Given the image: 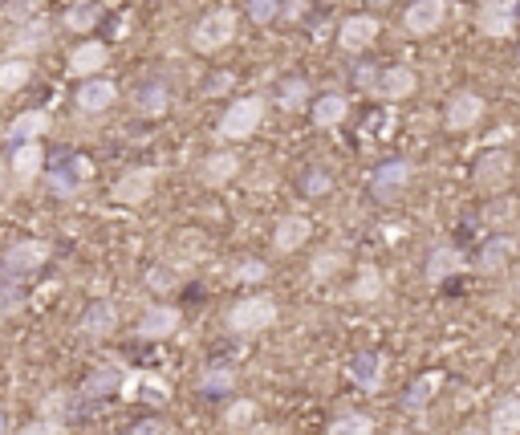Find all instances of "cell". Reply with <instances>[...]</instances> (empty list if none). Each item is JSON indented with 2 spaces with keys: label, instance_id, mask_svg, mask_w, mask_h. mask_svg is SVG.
<instances>
[{
  "label": "cell",
  "instance_id": "obj_17",
  "mask_svg": "<svg viewBox=\"0 0 520 435\" xmlns=\"http://www.w3.org/2000/svg\"><path fill=\"white\" fill-rule=\"evenodd\" d=\"M175 330H179V309L175 305H151L139 318V338H147V342H163Z\"/></svg>",
  "mask_w": 520,
  "mask_h": 435
},
{
  "label": "cell",
  "instance_id": "obj_2",
  "mask_svg": "<svg viewBox=\"0 0 520 435\" xmlns=\"http://www.w3.org/2000/svg\"><path fill=\"white\" fill-rule=\"evenodd\" d=\"M281 318V309L273 297H240L232 309H228V330L240 334V338H252L260 330H273Z\"/></svg>",
  "mask_w": 520,
  "mask_h": 435
},
{
  "label": "cell",
  "instance_id": "obj_54",
  "mask_svg": "<svg viewBox=\"0 0 520 435\" xmlns=\"http://www.w3.org/2000/svg\"><path fill=\"white\" fill-rule=\"evenodd\" d=\"M480 5H484V0H480Z\"/></svg>",
  "mask_w": 520,
  "mask_h": 435
},
{
  "label": "cell",
  "instance_id": "obj_36",
  "mask_svg": "<svg viewBox=\"0 0 520 435\" xmlns=\"http://www.w3.org/2000/svg\"><path fill=\"white\" fill-rule=\"evenodd\" d=\"M354 297H358V301H378V297H382V273H378L374 265H358Z\"/></svg>",
  "mask_w": 520,
  "mask_h": 435
},
{
  "label": "cell",
  "instance_id": "obj_7",
  "mask_svg": "<svg viewBox=\"0 0 520 435\" xmlns=\"http://www.w3.org/2000/svg\"><path fill=\"white\" fill-rule=\"evenodd\" d=\"M480 118H484V98L476 90H455L447 98V114H443L447 131H472Z\"/></svg>",
  "mask_w": 520,
  "mask_h": 435
},
{
  "label": "cell",
  "instance_id": "obj_31",
  "mask_svg": "<svg viewBox=\"0 0 520 435\" xmlns=\"http://www.w3.org/2000/svg\"><path fill=\"white\" fill-rule=\"evenodd\" d=\"M98 21H102L98 0H74V5L65 9V29H70V33H90Z\"/></svg>",
  "mask_w": 520,
  "mask_h": 435
},
{
  "label": "cell",
  "instance_id": "obj_25",
  "mask_svg": "<svg viewBox=\"0 0 520 435\" xmlns=\"http://www.w3.org/2000/svg\"><path fill=\"white\" fill-rule=\"evenodd\" d=\"M309 232H313V224H309L305 216H285V220L277 224V232H273L277 253H297V248L309 240Z\"/></svg>",
  "mask_w": 520,
  "mask_h": 435
},
{
  "label": "cell",
  "instance_id": "obj_27",
  "mask_svg": "<svg viewBox=\"0 0 520 435\" xmlns=\"http://www.w3.org/2000/svg\"><path fill=\"white\" fill-rule=\"evenodd\" d=\"M488 435H520V395H504V399L492 407Z\"/></svg>",
  "mask_w": 520,
  "mask_h": 435
},
{
  "label": "cell",
  "instance_id": "obj_9",
  "mask_svg": "<svg viewBox=\"0 0 520 435\" xmlns=\"http://www.w3.org/2000/svg\"><path fill=\"white\" fill-rule=\"evenodd\" d=\"M151 192H155V167H130L118 183H114V192H110V200L114 204H143V200H151Z\"/></svg>",
  "mask_w": 520,
  "mask_h": 435
},
{
  "label": "cell",
  "instance_id": "obj_50",
  "mask_svg": "<svg viewBox=\"0 0 520 435\" xmlns=\"http://www.w3.org/2000/svg\"><path fill=\"white\" fill-rule=\"evenodd\" d=\"M0 435H9V411L0 407Z\"/></svg>",
  "mask_w": 520,
  "mask_h": 435
},
{
  "label": "cell",
  "instance_id": "obj_13",
  "mask_svg": "<svg viewBox=\"0 0 520 435\" xmlns=\"http://www.w3.org/2000/svg\"><path fill=\"white\" fill-rule=\"evenodd\" d=\"M411 175H415V167H411L407 159H390V163H382V167L374 171L370 192H374L378 200H390V196H399V192L407 188Z\"/></svg>",
  "mask_w": 520,
  "mask_h": 435
},
{
  "label": "cell",
  "instance_id": "obj_3",
  "mask_svg": "<svg viewBox=\"0 0 520 435\" xmlns=\"http://www.w3.org/2000/svg\"><path fill=\"white\" fill-rule=\"evenodd\" d=\"M236 25H240L236 9H212L204 21H195V29H191V49H195V53H220V49L236 37Z\"/></svg>",
  "mask_w": 520,
  "mask_h": 435
},
{
  "label": "cell",
  "instance_id": "obj_32",
  "mask_svg": "<svg viewBox=\"0 0 520 435\" xmlns=\"http://www.w3.org/2000/svg\"><path fill=\"white\" fill-rule=\"evenodd\" d=\"M443 387V375L439 370H431V375H423V379H415L411 387H407V395H403V407L407 411H423L431 399H435V391Z\"/></svg>",
  "mask_w": 520,
  "mask_h": 435
},
{
  "label": "cell",
  "instance_id": "obj_28",
  "mask_svg": "<svg viewBox=\"0 0 520 435\" xmlns=\"http://www.w3.org/2000/svg\"><path fill=\"white\" fill-rule=\"evenodd\" d=\"M512 253H516V240H512V236H492V240L480 248L476 269H484V273H500V269L512 261Z\"/></svg>",
  "mask_w": 520,
  "mask_h": 435
},
{
  "label": "cell",
  "instance_id": "obj_30",
  "mask_svg": "<svg viewBox=\"0 0 520 435\" xmlns=\"http://www.w3.org/2000/svg\"><path fill=\"white\" fill-rule=\"evenodd\" d=\"M135 110H139V114H147V118H163V114L171 110V90H167L163 82L143 86V90L135 94Z\"/></svg>",
  "mask_w": 520,
  "mask_h": 435
},
{
  "label": "cell",
  "instance_id": "obj_47",
  "mask_svg": "<svg viewBox=\"0 0 520 435\" xmlns=\"http://www.w3.org/2000/svg\"><path fill=\"white\" fill-rule=\"evenodd\" d=\"M305 5H309V0H281V17H289V21H297V17L305 13Z\"/></svg>",
  "mask_w": 520,
  "mask_h": 435
},
{
  "label": "cell",
  "instance_id": "obj_49",
  "mask_svg": "<svg viewBox=\"0 0 520 435\" xmlns=\"http://www.w3.org/2000/svg\"><path fill=\"white\" fill-rule=\"evenodd\" d=\"M147 281H151L155 289H167V285H171V273H163V269H155V273H151Z\"/></svg>",
  "mask_w": 520,
  "mask_h": 435
},
{
  "label": "cell",
  "instance_id": "obj_11",
  "mask_svg": "<svg viewBox=\"0 0 520 435\" xmlns=\"http://www.w3.org/2000/svg\"><path fill=\"white\" fill-rule=\"evenodd\" d=\"M49 261V244L45 240H17L5 248V273H37Z\"/></svg>",
  "mask_w": 520,
  "mask_h": 435
},
{
  "label": "cell",
  "instance_id": "obj_46",
  "mask_svg": "<svg viewBox=\"0 0 520 435\" xmlns=\"http://www.w3.org/2000/svg\"><path fill=\"white\" fill-rule=\"evenodd\" d=\"M374 78H378V66H358V70H354V86H358V90H370Z\"/></svg>",
  "mask_w": 520,
  "mask_h": 435
},
{
  "label": "cell",
  "instance_id": "obj_35",
  "mask_svg": "<svg viewBox=\"0 0 520 435\" xmlns=\"http://www.w3.org/2000/svg\"><path fill=\"white\" fill-rule=\"evenodd\" d=\"M232 387H236V375H232L228 366H208L204 375H200V391L204 395H228Z\"/></svg>",
  "mask_w": 520,
  "mask_h": 435
},
{
  "label": "cell",
  "instance_id": "obj_22",
  "mask_svg": "<svg viewBox=\"0 0 520 435\" xmlns=\"http://www.w3.org/2000/svg\"><path fill=\"white\" fill-rule=\"evenodd\" d=\"M49 21L45 17H33V21H25V25H17V33H13V57H29V53H37L41 45H49Z\"/></svg>",
  "mask_w": 520,
  "mask_h": 435
},
{
  "label": "cell",
  "instance_id": "obj_12",
  "mask_svg": "<svg viewBox=\"0 0 520 435\" xmlns=\"http://www.w3.org/2000/svg\"><path fill=\"white\" fill-rule=\"evenodd\" d=\"M374 41H378V21H374L370 13L346 17V21L338 25V45H342L346 53H366Z\"/></svg>",
  "mask_w": 520,
  "mask_h": 435
},
{
  "label": "cell",
  "instance_id": "obj_39",
  "mask_svg": "<svg viewBox=\"0 0 520 435\" xmlns=\"http://www.w3.org/2000/svg\"><path fill=\"white\" fill-rule=\"evenodd\" d=\"M338 269H342V253H334V248H330V253H317V257H313V281L334 277Z\"/></svg>",
  "mask_w": 520,
  "mask_h": 435
},
{
  "label": "cell",
  "instance_id": "obj_37",
  "mask_svg": "<svg viewBox=\"0 0 520 435\" xmlns=\"http://www.w3.org/2000/svg\"><path fill=\"white\" fill-rule=\"evenodd\" d=\"M114 387H122V383H118V370H110V366H106V370H94V375L86 379L82 395H90V399H102V395H110Z\"/></svg>",
  "mask_w": 520,
  "mask_h": 435
},
{
  "label": "cell",
  "instance_id": "obj_51",
  "mask_svg": "<svg viewBox=\"0 0 520 435\" xmlns=\"http://www.w3.org/2000/svg\"><path fill=\"white\" fill-rule=\"evenodd\" d=\"M252 435H277V431H273V427H260V423H256V427H252Z\"/></svg>",
  "mask_w": 520,
  "mask_h": 435
},
{
  "label": "cell",
  "instance_id": "obj_44",
  "mask_svg": "<svg viewBox=\"0 0 520 435\" xmlns=\"http://www.w3.org/2000/svg\"><path fill=\"white\" fill-rule=\"evenodd\" d=\"M21 435H65L61 419H33L29 427H21Z\"/></svg>",
  "mask_w": 520,
  "mask_h": 435
},
{
  "label": "cell",
  "instance_id": "obj_16",
  "mask_svg": "<svg viewBox=\"0 0 520 435\" xmlns=\"http://www.w3.org/2000/svg\"><path fill=\"white\" fill-rule=\"evenodd\" d=\"M114 326H118V305L106 301V297L90 301L86 314H82V322H78V330H82L86 338H106V334H114Z\"/></svg>",
  "mask_w": 520,
  "mask_h": 435
},
{
  "label": "cell",
  "instance_id": "obj_21",
  "mask_svg": "<svg viewBox=\"0 0 520 435\" xmlns=\"http://www.w3.org/2000/svg\"><path fill=\"white\" fill-rule=\"evenodd\" d=\"M382 370H386V358L378 350H362L354 362H350V379L362 387V391H378L382 387Z\"/></svg>",
  "mask_w": 520,
  "mask_h": 435
},
{
  "label": "cell",
  "instance_id": "obj_41",
  "mask_svg": "<svg viewBox=\"0 0 520 435\" xmlns=\"http://www.w3.org/2000/svg\"><path fill=\"white\" fill-rule=\"evenodd\" d=\"M37 9H41V0H9V9H5V13H9V17L17 21V25H25V21L41 17Z\"/></svg>",
  "mask_w": 520,
  "mask_h": 435
},
{
  "label": "cell",
  "instance_id": "obj_42",
  "mask_svg": "<svg viewBox=\"0 0 520 435\" xmlns=\"http://www.w3.org/2000/svg\"><path fill=\"white\" fill-rule=\"evenodd\" d=\"M232 277H236V281H265V277H269V265L256 261V257H248V261H240V269H236Z\"/></svg>",
  "mask_w": 520,
  "mask_h": 435
},
{
  "label": "cell",
  "instance_id": "obj_20",
  "mask_svg": "<svg viewBox=\"0 0 520 435\" xmlns=\"http://www.w3.org/2000/svg\"><path fill=\"white\" fill-rule=\"evenodd\" d=\"M455 273H464V253H460V248H451V244L431 248V257H427V281L439 285V281H447V277H455Z\"/></svg>",
  "mask_w": 520,
  "mask_h": 435
},
{
  "label": "cell",
  "instance_id": "obj_15",
  "mask_svg": "<svg viewBox=\"0 0 520 435\" xmlns=\"http://www.w3.org/2000/svg\"><path fill=\"white\" fill-rule=\"evenodd\" d=\"M106 61H110V49L102 41H82L70 53V74L82 78V82H90V78H98V70H106Z\"/></svg>",
  "mask_w": 520,
  "mask_h": 435
},
{
  "label": "cell",
  "instance_id": "obj_29",
  "mask_svg": "<svg viewBox=\"0 0 520 435\" xmlns=\"http://www.w3.org/2000/svg\"><path fill=\"white\" fill-rule=\"evenodd\" d=\"M29 78H33V61L29 57H5V61H0V90H5V94L25 90Z\"/></svg>",
  "mask_w": 520,
  "mask_h": 435
},
{
  "label": "cell",
  "instance_id": "obj_45",
  "mask_svg": "<svg viewBox=\"0 0 520 435\" xmlns=\"http://www.w3.org/2000/svg\"><path fill=\"white\" fill-rule=\"evenodd\" d=\"M65 411V391H53L45 403H41V419H61Z\"/></svg>",
  "mask_w": 520,
  "mask_h": 435
},
{
  "label": "cell",
  "instance_id": "obj_43",
  "mask_svg": "<svg viewBox=\"0 0 520 435\" xmlns=\"http://www.w3.org/2000/svg\"><path fill=\"white\" fill-rule=\"evenodd\" d=\"M305 192H309V196H325V192H330V175H325L321 167H309V175H305Z\"/></svg>",
  "mask_w": 520,
  "mask_h": 435
},
{
  "label": "cell",
  "instance_id": "obj_33",
  "mask_svg": "<svg viewBox=\"0 0 520 435\" xmlns=\"http://www.w3.org/2000/svg\"><path fill=\"white\" fill-rule=\"evenodd\" d=\"M277 102H281V110H305V106H313L309 82L305 78H285L281 90H277Z\"/></svg>",
  "mask_w": 520,
  "mask_h": 435
},
{
  "label": "cell",
  "instance_id": "obj_23",
  "mask_svg": "<svg viewBox=\"0 0 520 435\" xmlns=\"http://www.w3.org/2000/svg\"><path fill=\"white\" fill-rule=\"evenodd\" d=\"M13 179L17 183H33L37 175H41V167H45V147L41 143H21V147H13Z\"/></svg>",
  "mask_w": 520,
  "mask_h": 435
},
{
  "label": "cell",
  "instance_id": "obj_14",
  "mask_svg": "<svg viewBox=\"0 0 520 435\" xmlns=\"http://www.w3.org/2000/svg\"><path fill=\"white\" fill-rule=\"evenodd\" d=\"M114 102H118V86H114L110 78H90V82H82L78 94H74V106H78L82 114H102V110H110Z\"/></svg>",
  "mask_w": 520,
  "mask_h": 435
},
{
  "label": "cell",
  "instance_id": "obj_53",
  "mask_svg": "<svg viewBox=\"0 0 520 435\" xmlns=\"http://www.w3.org/2000/svg\"><path fill=\"white\" fill-rule=\"evenodd\" d=\"M516 293H520V281H516Z\"/></svg>",
  "mask_w": 520,
  "mask_h": 435
},
{
  "label": "cell",
  "instance_id": "obj_19",
  "mask_svg": "<svg viewBox=\"0 0 520 435\" xmlns=\"http://www.w3.org/2000/svg\"><path fill=\"white\" fill-rule=\"evenodd\" d=\"M309 114H313V122H317L321 131H325V127H338V122H346V114H350V98H346L342 90H330V94L313 98Z\"/></svg>",
  "mask_w": 520,
  "mask_h": 435
},
{
  "label": "cell",
  "instance_id": "obj_52",
  "mask_svg": "<svg viewBox=\"0 0 520 435\" xmlns=\"http://www.w3.org/2000/svg\"><path fill=\"white\" fill-rule=\"evenodd\" d=\"M464 435H488V431H480V427H468V431H464Z\"/></svg>",
  "mask_w": 520,
  "mask_h": 435
},
{
  "label": "cell",
  "instance_id": "obj_1",
  "mask_svg": "<svg viewBox=\"0 0 520 435\" xmlns=\"http://www.w3.org/2000/svg\"><path fill=\"white\" fill-rule=\"evenodd\" d=\"M260 122H265V98H260V94H244V98H236L224 110L216 135L224 143H244V139H252L260 131Z\"/></svg>",
  "mask_w": 520,
  "mask_h": 435
},
{
  "label": "cell",
  "instance_id": "obj_24",
  "mask_svg": "<svg viewBox=\"0 0 520 435\" xmlns=\"http://www.w3.org/2000/svg\"><path fill=\"white\" fill-rule=\"evenodd\" d=\"M122 399H151V403H167V383L155 379V375H126L122 387H118Z\"/></svg>",
  "mask_w": 520,
  "mask_h": 435
},
{
  "label": "cell",
  "instance_id": "obj_6",
  "mask_svg": "<svg viewBox=\"0 0 520 435\" xmlns=\"http://www.w3.org/2000/svg\"><path fill=\"white\" fill-rule=\"evenodd\" d=\"M94 175V167H90V159L86 155H65L57 167H49V188L57 192V196H78L82 192V183Z\"/></svg>",
  "mask_w": 520,
  "mask_h": 435
},
{
  "label": "cell",
  "instance_id": "obj_48",
  "mask_svg": "<svg viewBox=\"0 0 520 435\" xmlns=\"http://www.w3.org/2000/svg\"><path fill=\"white\" fill-rule=\"evenodd\" d=\"M159 431H163V423H159V419H143L135 435H159Z\"/></svg>",
  "mask_w": 520,
  "mask_h": 435
},
{
  "label": "cell",
  "instance_id": "obj_26",
  "mask_svg": "<svg viewBox=\"0 0 520 435\" xmlns=\"http://www.w3.org/2000/svg\"><path fill=\"white\" fill-rule=\"evenodd\" d=\"M236 171H240V159H236L232 151H216V155H208V159H204L200 179L208 183V188H224L228 179H236Z\"/></svg>",
  "mask_w": 520,
  "mask_h": 435
},
{
  "label": "cell",
  "instance_id": "obj_34",
  "mask_svg": "<svg viewBox=\"0 0 520 435\" xmlns=\"http://www.w3.org/2000/svg\"><path fill=\"white\" fill-rule=\"evenodd\" d=\"M330 435H374V419L362 411H346L330 423Z\"/></svg>",
  "mask_w": 520,
  "mask_h": 435
},
{
  "label": "cell",
  "instance_id": "obj_10",
  "mask_svg": "<svg viewBox=\"0 0 520 435\" xmlns=\"http://www.w3.org/2000/svg\"><path fill=\"white\" fill-rule=\"evenodd\" d=\"M512 167H516V159H512V151H504V147L480 155V163H476V188H484V192H500L504 183L512 179Z\"/></svg>",
  "mask_w": 520,
  "mask_h": 435
},
{
  "label": "cell",
  "instance_id": "obj_38",
  "mask_svg": "<svg viewBox=\"0 0 520 435\" xmlns=\"http://www.w3.org/2000/svg\"><path fill=\"white\" fill-rule=\"evenodd\" d=\"M224 427H256V403L252 399H236L224 411Z\"/></svg>",
  "mask_w": 520,
  "mask_h": 435
},
{
  "label": "cell",
  "instance_id": "obj_5",
  "mask_svg": "<svg viewBox=\"0 0 520 435\" xmlns=\"http://www.w3.org/2000/svg\"><path fill=\"white\" fill-rule=\"evenodd\" d=\"M415 86H419V78H415L411 66H378V78H374L370 94L378 102H403V98L415 94Z\"/></svg>",
  "mask_w": 520,
  "mask_h": 435
},
{
  "label": "cell",
  "instance_id": "obj_4",
  "mask_svg": "<svg viewBox=\"0 0 520 435\" xmlns=\"http://www.w3.org/2000/svg\"><path fill=\"white\" fill-rule=\"evenodd\" d=\"M516 13H520V0H484L480 13H476V25L484 37L492 41H504L516 33Z\"/></svg>",
  "mask_w": 520,
  "mask_h": 435
},
{
  "label": "cell",
  "instance_id": "obj_40",
  "mask_svg": "<svg viewBox=\"0 0 520 435\" xmlns=\"http://www.w3.org/2000/svg\"><path fill=\"white\" fill-rule=\"evenodd\" d=\"M248 17L256 25H269L273 17H281V0H248Z\"/></svg>",
  "mask_w": 520,
  "mask_h": 435
},
{
  "label": "cell",
  "instance_id": "obj_18",
  "mask_svg": "<svg viewBox=\"0 0 520 435\" xmlns=\"http://www.w3.org/2000/svg\"><path fill=\"white\" fill-rule=\"evenodd\" d=\"M49 110H21L13 122H9V139L13 147L21 143H41V135H49Z\"/></svg>",
  "mask_w": 520,
  "mask_h": 435
},
{
  "label": "cell",
  "instance_id": "obj_8",
  "mask_svg": "<svg viewBox=\"0 0 520 435\" xmlns=\"http://www.w3.org/2000/svg\"><path fill=\"white\" fill-rule=\"evenodd\" d=\"M443 21H447V0H415L403 13V25L411 37H431L443 29Z\"/></svg>",
  "mask_w": 520,
  "mask_h": 435
}]
</instances>
